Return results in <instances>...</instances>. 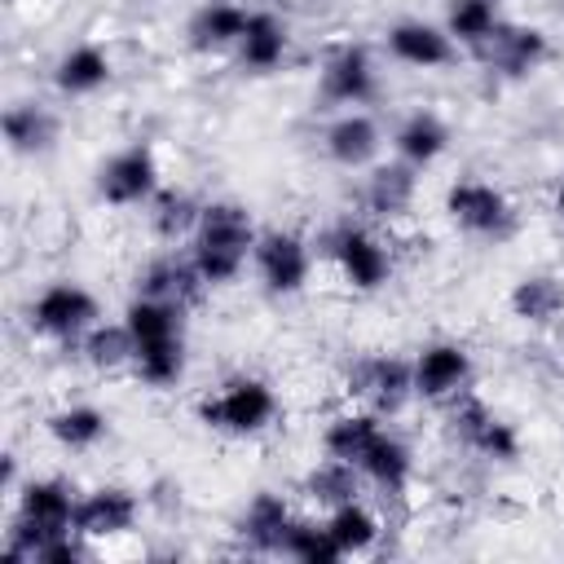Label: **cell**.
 <instances>
[{
    "instance_id": "cell-25",
    "label": "cell",
    "mask_w": 564,
    "mask_h": 564,
    "mask_svg": "<svg viewBox=\"0 0 564 564\" xmlns=\"http://www.w3.org/2000/svg\"><path fill=\"white\" fill-rule=\"evenodd\" d=\"M511 313H516L520 322H533V326L555 322V317L564 313V286H560V278H551V273H529V278H520L516 291H511Z\"/></svg>"
},
{
    "instance_id": "cell-36",
    "label": "cell",
    "mask_w": 564,
    "mask_h": 564,
    "mask_svg": "<svg viewBox=\"0 0 564 564\" xmlns=\"http://www.w3.org/2000/svg\"><path fill=\"white\" fill-rule=\"evenodd\" d=\"M88 551H84V538L79 533H62V538H53V542H44V551L35 555L40 564H75V560H84Z\"/></svg>"
},
{
    "instance_id": "cell-19",
    "label": "cell",
    "mask_w": 564,
    "mask_h": 564,
    "mask_svg": "<svg viewBox=\"0 0 564 564\" xmlns=\"http://www.w3.org/2000/svg\"><path fill=\"white\" fill-rule=\"evenodd\" d=\"M366 207L375 212V216H383V220H392V216H405L410 212V203H414V167L401 159V163H383V167H375L370 176H366Z\"/></svg>"
},
{
    "instance_id": "cell-10",
    "label": "cell",
    "mask_w": 564,
    "mask_h": 564,
    "mask_svg": "<svg viewBox=\"0 0 564 564\" xmlns=\"http://www.w3.org/2000/svg\"><path fill=\"white\" fill-rule=\"evenodd\" d=\"M454 432L463 436V445H471L476 454H485V458H494V463L520 458V436H516V427L502 423V419H498L489 405H480V401H458V410H454Z\"/></svg>"
},
{
    "instance_id": "cell-37",
    "label": "cell",
    "mask_w": 564,
    "mask_h": 564,
    "mask_svg": "<svg viewBox=\"0 0 564 564\" xmlns=\"http://www.w3.org/2000/svg\"><path fill=\"white\" fill-rule=\"evenodd\" d=\"M555 207H560V216H564V185H560V194H555Z\"/></svg>"
},
{
    "instance_id": "cell-21",
    "label": "cell",
    "mask_w": 564,
    "mask_h": 564,
    "mask_svg": "<svg viewBox=\"0 0 564 564\" xmlns=\"http://www.w3.org/2000/svg\"><path fill=\"white\" fill-rule=\"evenodd\" d=\"M110 79V57L97 44H75L70 53H62V62L53 66V84L66 97H88Z\"/></svg>"
},
{
    "instance_id": "cell-13",
    "label": "cell",
    "mask_w": 564,
    "mask_h": 564,
    "mask_svg": "<svg viewBox=\"0 0 564 564\" xmlns=\"http://www.w3.org/2000/svg\"><path fill=\"white\" fill-rule=\"evenodd\" d=\"M375 93V66H370V53L357 48V44H344L326 57L322 66V97L326 101H339V106H357Z\"/></svg>"
},
{
    "instance_id": "cell-30",
    "label": "cell",
    "mask_w": 564,
    "mask_h": 564,
    "mask_svg": "<svg viewBox=\"0 0 564 564\" xmlns=\"http://www.w3.org/2000/svg\"><path fill=\"white\" fill-rule=\"evenodd\" d=\"M326 529H330V538H335V546L344 551V555H357V551H370L375 546V538H379V520L352 498V502H339V507H330V520H326Z\"/></svg>"
},
{
    "instance_id": "cell-32",
    "label": "cell",
    "mask_w": 564,
    "mask_h": 564,
    "mask_svg": "<svg viewBox=\"0 0 564 564\" xmlns=\"http://www.w3.org/2000/svg\"><path fill=\"white\" fill-rule=\"evenodd\" d=\"M304 489H308V498L322 502V507L352 502V498H357V467L344 463V458H326V463H317V467L308 471Z\"/></svg>"
},
{
    "instance_id": "cell-33",
    "label": "cell",
    "mask_w": 564,
    "mask_h": 564,
    "mask_svg": "<svg viewBox=\"0 0 564 564\" xmlns=\"http://www.w3.org/2000/svg\"><path fill=\"white\" fill-rule=\"evenodd\" d=\"M137 344H132V330L128 322H115V326H93L84 335V361L97 366V370H115L123 361H132Z\"/></svg>"
},
{
    "instance_id": "cell-18",
    "label": "cell",
    "mask_w": 564,
    "mask_h": 564,
    "mask_svg": "<svg viewBox=\"0 0 564 564\" xmlns=\"http://www.w3.org/2000/svg\"><path fill=\"white\" fill-rule=\"evenodd\" d=\"M326 154L339 163V167H366L375 154H379V128L370 115H339L330 128H326Z\"/></svg>"
},
{
    "instance_id": "cell-31",
    "label": "cell",
    "mask_w": 564,
    "mask_h": 564,
    "mask_svg": "<svg viewBox=\"0 0 564 564\" xmlns=\"http://www.w3.org/2000/svg\"><path fill=\"white\" fill-rule=\"evenodd\" d=\"M132 366L137 375L150 383V388H167L181 379L185 370V339H163V344H141L132 352Z\"/></svg>"
},
{
    "instance_id": "cell-22",
    "label": "cell",
    "mask_w": 564,
    "mask_h": 564,
    "mask_svg": "<svg viewBox=\"0 0 564 564\" xmlns=\"http://www.w3.org/2000/svg\"><path fill=\"white\" fill-rule=\"evenodd\" d=\"M238 57L251 70H273L286 57V22L273 18V13H251L247 31L238 40Z\"/></svg>"
},
{
    "instance_id": "cell-24",
    "label": "cell",
    "mask_w": 564,
    "mask_h": 564,
    "mask_svg": "<svg viewBox=\"0 0 564 564\" xmlns=\"http://www.w3.org/2000/svg\"><path fill=\"white\" fill-rule=\"evenodd\" d=\"M445 141H449V132H445L441 115H432V110H414V115H410V119L397 128V137H392L397 154H401L410 167H423V163L441 159Z\"/></svg>"
},
{
    "instance_id": "cell-27",
    "label": "cell",
    "mask_w": 564,
    "mask_h": 564,
    "mask_svg": "<svg viewBox=\"0 0 564 564\" xmlns=\"http://www.w3.org/2000/svg\"><path fill=\"white\" fill-rule=\"evenodd\" d=\"M383 494H401L405 489V480H410V449L397 441V436H388V432H379L375 441H370V449L361 454V463H357Z\"/></svg>"
},
{
    "instance_id": "cell-14",
    "label": "cell",
    "mask_w": 564,
    "mask_h": 564,
    "mask_svg": "<svg viewBox=\"0 0 564 564\" xmlns=\"http://www.w3.org/2000/svg\"><path fill=\"white\" fill-rule=\"evenodd\" d=\"M137 286H141V295H150V300H163V304L185 308V304H194V300L203 295L207 282H203V273L194 269V260L159 256V260H150V264L141 269Z\"/></svg>"
},
{
    "instance_id": "cell-3",
    "label": "cell",
    "mask_w": 564,
    "mask_h": 564,
    "mask_svg": "<svg viewBox=\"0 0 564 564\" xmlns=\"http://www.w3.org/2000/svg\"><path fill=\"white\" fill-rule=\"evenodd\" d=\"M203 423L207 427H220V432H234V436H251L260 427L273 423L278 414V397L264 379H229L216 397H207L198 405Z\"/></svg>"
},
{
    "instance_id": "cell-9",
    "label": "cell",
    "mask_w": 564,
    "mask_h": 564,
    "mask_svg": "<svg viewBox=\"0 0 564 564\" xmlns=\"http://www.w3.org/2000/svg\"><path fill=\"white\" fill-rule=\"evenodd\" d=\"M154 185H159V167H154V154H150L145 145L119 150V154L97 172V194H101L110 207H132V203L154 198Z\"/></svg>"
},
{
    "instance_id": "cell-8",
    "label": "cell",
    "mask_w": 564,
    "mask_h": 564,
    "mask_svg": "<svg viewBox=\"0 0 564 564\" xmlns=\"http://www.w3.org/2000/svg\"><path fill=\"white\" fill-rule=\"evenodd\" d=\"M330 256H335L339 273L348 278V286H357V291H379L392 273L388 247L375 234L357 229V225H344V229L330 234Z\"/></svg>"
},
{
    "instance_id": "cell-6",
    "label": "cell",
    "mask_w": 564,
    "mask_h": 564,
    "mask_svg": "<svg viewBox=\"0 0 564 564\" xmlns=\"http://www.w3.org/2000/svg\"><path fill=\"white\" fill-rule=\"evenodd\" d=\"M348 392L370 401L375 414H397L414 392V366L401 357H361L348 370Z\"/></svg>"
},
{
    "instance_id": "cell-16",
    "label": "cell",
    "mask_w": 564,
    "mask_h": 564,
    "mask_svg": "<svg viewBox=\"0 0 564 564\" xmlns=\"http://www.w3.org/2000/svg\"><path fill=\"white\" fill-rule=\"evenodd\" d=\"M388 48L397 62L405 66H445L454 57V44H449V31L432 26V22H397L388 31Z\"/></svg>"
},
{
    "instance_id": "cell-11",
    "label": "cell",
    "mask_w": 564,
    "mask_h": 564,
    "mask_svg": "<svg viewBox=\"0 0 564 564\" xmlns=\"http://www.w3.org/2000/svg\"><path fill=\"white\" fill-rule=\"evenodd\" d=\"M137 494L119 489V485H106V489H93L88 498L75 502V533L79 538H110V533H128L137 524Z\"/></svg>"
},
{
    "instance_id": "cell-2",
    "label": "cell",
    "mask_w": 564,
    "mask_h": 564,
    "mask_svg": "<svg viewBox=\"0 0 564 564\" xmlns=\"http://www.w3.org/2000/svg\"><path fill=\"white\" fill-rule=\"evenodd\" d=\"M75 502L70 485L62 480H26L18 494V520L4 538V551L13 560H35L44 551V542L75 533Z\"/></svg>"
},
{
    "instance_id": "cell-5",
    "label": "cell",
    "mask_w": 564,
    "mask_h": 564,
    "mask_svg": "<svg viewBox=\"0 0 564 564\" xmlns=\"http://www.w3.org/2000/svg\"><path fill=\"white\" fill-rule=\"evenodd\" d=\"M31 326L53 339H79L97 326V300L79 282H53L31 300Z\"/></svg>"
},
{
    "instance_id": "cell-15",
    "label": "cell",
    "mask_w": 564,
    "mask_h": 564,
    "mask_svg": "<svg viewBox=\"0 0 564 564\" xmlns=\"http://www.w3.org/2000/svg\"><path fill=\"white\" fill-rule=\"evenodd\" d=\"M480 53L489 66H498L507 75H529L546 57V35L538 26H502L498 22V31L480 44Z\"/></svg>"
},
{
    "instance_id": "cell-29",
    "label": "cell",
    "mask_w": 564,
    "mask_h": 564,
    "mask_svg": "<svg viewBox=\"0 0 564 564\" xmlns=\"http://www.w3.org/2000/svg\"><path fill=\"white\" fill-rule=\"evenodd\" d=\"M445 31H449V40H463V44L480 48L498 31V0H449Z\"/></svg>"
},
{
    "instance_id": "cell-20",
    "label": "cell",
    "mask_w": 564,
    "mask_h": 564,
    "mask_svg": "<svg viewBox=\"0 0 564 564\" xmlns=\"http://www.w3.org/2000/svg\"><path fill=\"white\" fill-rule=\"evenodd\" d=\"M247 9L242 4H229V0H212L203 4L194 18H189V44L194 48H225V44H238L242 31H247Z\"/></svg>"
},
{
    "instance_id": "cell-28",
    "label": "cell",
    "mask_w": 564,
    "mask_h": 564,
    "mask_svg": "<svg viewBox=\"0 0 564 564\" xmlns=\"http://www.w3.org/2000/svg\"><path fill=\"white\" fill-rule=\"evenodd\" d=\"M48 436L66 449H93L106 436V414L97 405H66L48 414Z\"/></svg>"
},
{
    "instance_id": "cell-34",
    "label": "cell",
    "mask_w": 564,
    "mask_h": 564,
    "mask_svg": "<svg viewBox=\"0 0 564 564\" xmlns=\"http://www.w3.org/2000/svg\"><path fill=\"white\" fill-rule=\"evenodd\" d=\"M198 203L189 198V194H181V189H163V194H154V203H150V225H154V234L159 238H181V234H189L194 225H198Z\"/></svg>"
},
{
    "instance_id": "cell-7",
    "label": "cell",
    "mask_w": 564,
    "mask_h": 564,
    "mask_svg": "<svg viewBox=\"0 0 564 564\" xmlns=\"http://www.w3.org/2000/svg\"><path fill=\"white\" fill-rule=\"evenodd\" d=\"M256 269L264 278V286L273 295H295L304 282H308V269H313V256H308V242L291 229H273L264 238H256Z\"/></svg>"
},
{
    "instance_id": "cell-1",
    "label": "cell",
    "mask_w": 564,
    "mask_h": 564,
    "mask_svg": "<svg viewBox=\"0 0 564 564\" xmlns=\"http://www.w3.org/2000/svg\"><path fill=\"white\" fill-rule=\"evenodd\" d=\"M251 251H256V229H251L247 207L229 203V198L203 203L198 225H194V251H189L203 282L207 286H229L242 273Z\"/></svg>"
},
{
    "instance_id": "cell-4",
    "label": "cell",
    "mask_w": 564,
    "mask_h": 564,
    "mask_svg": "<svg viewBox=\"0 0 564 564\" xmlns=\"http://www.w3.org/2000/svg\"><path fill=\"white\" fill-rule=\"evenodd\" d=\"M445 212L454 216L458 229H467L476 238H507L516 229V212H511L507 194L494 189L489 181H454L445 194Z\"/></svg>"
},
{
    "instance_id": "cell-17",
    "label": "cell",
    "mask_w": 564,
    "mask_h": 564,
    "mask_svg": "<svg viewBox=\"0 0 564 564\" xmlns=\"http://www.w3.org/2000/svg\"><path fill=\"white\" fill-rule=\"evenodd\" d=\"M286 529H291V511H286V502H282L278 494H269V489H260V494L247 502L242 520H238L242 542H247L251 551H264V555L282 551Z\"/></svg>"
},
{
    "instance_id": "cell-12",
    "label": "cell",
    "mask_w": 564,
    "mask_h": 564,
    "mask_svg": "<svg viewBox=\"0 0 564 564\" xmlns=\"http://www.w3.org/2000/svg\"><path fill=\"white\" fill-rule=\"evenodd\" d=\"M471 375V357L463 344H427L414 357V392L427 401H445L454 397Z\"/></svg>"
},
{
    "instance_id": "cell-35",
    "label": "cell",
    "mask_w": 564,
    "mask_h": 564,
    "mask_svg": "<svg viewBox=\"0 0 564 564\" xmlns=\"http://www.w3.org/2000/svg\"><path fill=\"white\" fill-rule=\"evenodd\" d=\"M282 555H295V560H304V564H335L344 551L335 546V538H330V529L322 524H304V520H291V529H286V538H282Z\"/></svg>"
},
{
    "instance_id": "cell-26",
    "label": "cell",
    "mask_w": 564,
    "mask_h": 564,
    "mask_svg": "<svg viewBox=\"0 0 564 564\" xmlns=\"http://www.w3.org/2000/svg\"><path fill=\"white\" fill-rule=\"evenodd\" d=\"M383 427H379V414L375 410H361V414H339V419H330L326 423V432H322V445H326V454L330 458H344V463H361V454L370 449V441L379 436Z\"/></svg>"
},
{
    "instance_id": "cell-23",
    "label": "cell",
    "mask_w": 564,
    "mask_h": 564,
    "mask_svg": "<svg viewBox=\"0 0 564 564\" xmlns=\"http://www.w3.org/2000/svg\"><path fill=\"white\" fill-rule=\"evenodd\" d=\"M53 137H57V119H53L44 106H35V101H13V106L4 110V141H9V150H18V154H40V150L53 145Z\"/></svg>"
}]
</instances>
